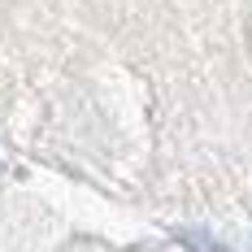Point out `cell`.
Listing matches in <instances>:
<instances>
[{
  "label": "cell",
  "instance_id": "6da1fadb",
  "mask_svg": "<svg viewBox=\"0 0 252 252\" xmlns=\"http://www.w3.org/2000/svg\"><path fill=\"white\" fill-rule=\"evenodd\" d=\"M178 244L187 252H230L226 244H218L213 235H204V230H178Z\"/></svg>",
  "mask_w": 252,
  "mask_h": 252
}]
</instances>
